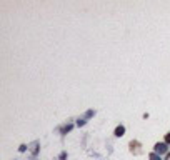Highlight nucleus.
<instances>
[{"mask_svg": "<svg viewBox=\"0 0 170 160\" xmlns=\"http://www.w3.org/2000/svg\"><path fill=\"white\" fill-rule=\"evenodd\" d=\"M65 159H67V153L62 152V153H60V160H65Z\"/></svg>", "mask_w": 170, "mask_h": 160, "instance_id": "0eeeda50", "label": "nucleus"}, {"mask_svg": "<svg viewBox=\"0 0 170 160\" xmlns=\"http://www.w3.org/2000/svg\"><path fill=\"white\" fill-rule=\"evenodd\" d=\"M169 150V147H167V144L165 142H162V144H155V153H158V155H162V153H165Z\"/></svg>", "mask_w": 170, "mask_h": 160, "instance_id": "f257e3e1", "label": "nucleus"}, {"mask_svg": "<svg viewBox=\"0 0 170 160\" xmlns=\"http://www.w3.org/2000/svg\"><path fill=\"white\" fill-rule=\"evenodd\" d=\"M165 144L170 145V134H167V135H165Z\"/></svg>", "mask_w": 170, "mask_h": 160, "instance_id": "39448f33", "label": "nucleus"}, {"mask_svg": "<svg viewBox=\"0 0 170 160\" xmlns=\"http://www.w3.org/2000/svg\"><path fill=\"white\" fill-rule=\"evenodd\" d=\"M148 159H150V160H162V157H160L158 153L152 152V153H150V157H148Z\"/></svg>", "mask_w": 170, "mask_h": 160, "instance_id": "7ed1b4c3", "label": "nucleus"}, {"mask_svg": "<svg viewBox=\"0 0 170 160\" xmlns=\"http://www.w3.org/2000/svg\"><path fill=\"white\" fill-rule=\"evenodd\" d=\"M85 115H87V117H92V115H93V110H88V112L85 113Z\"/></svg>", "mask_w": 170, "mask_h": 160, "instance_id": "6e6552de", "label": "nucleus"}, {"mask_svg": "<svg viewBox=\"0 0 170 160\" xmlns=\"http://www.w3.org/2000/svg\"><path fill=\"white\" fill-rule=\"evenodd\" d=\"M70 130H72V125H67V127L62 128V134H67V132H70Z\"/></svg>", "mask_w": 170, "mask_h": 160, "instance_id": "20e7f679", "label": "nucleus"}, {"mask_svg": "<svg viewBox=\"0 0 170 160\" xmlns=\"http://www.w3.org/2000/svg\"><path fill=\"white\" fill-rule=\"evenodd\" d=\"M125 134V127L124 125H118V127L115 128V137H122Z\"/></svg>", "mask_w": 170, "mask_h": 160, "instance_id": "f03ea898", "label": "nucleus"}, {"mask_svg": "<svg viewBox=\"0 0 170 160\" xmlns=\"http://www.w3.org/2000/svg\"><path fill=\"white\" fill-rule=\"evenodd\" d=\"M84 123H85V120H84V119H80V120H78V122H77V125H78V127H82Z\"/></svg>", "mask_w": 170, "mask_h": 160, "instance_id": "423d86ee", "label": "nucleus"}]
</instances>
